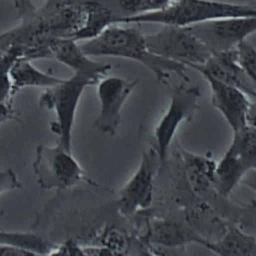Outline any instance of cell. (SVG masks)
Returning a JSON list of instances; mask_svg holds the SVG:
<instances>
[{
  "label": "cell",
  "mask_w": 256,
  "mask_h": 256,
  "mask_svg": "<svg viewBox=\"0 0 256 256\" xmlns=\"http://www.w3.org/2000/svg\"><path fill=\"white\" fill-rule=\"evenodd\" d=\"M0 243L24 250L29 255L53 254L57 248L56 245L36 234L27 232H9L1 229Z\"/></svg>",
  "instance_id": "obj_19"
},
{
  "label": "cell",
  "mask_w": 256,
  "mask_h": 256,
  "mask_svg": "<svg viewBox=\"0 0 256 256\" xmlns=\"http://www.w3.org/2000/svg\"><path fill=\"white\" fill-rule=\"evenodd\" d=\"M242 183H244L247 187L254 191L256 195V168L250 170L242 179Z\"/></svg>",
  "instance_id": "obj_27"
},
{
  "label": "cell",
  "mask_w": 256,
  "mask_h": 256,
  "mask_svg": "<svg viewBox=\"0 0 256 256\" xmlns=\"http://www.w3.org/2000/svg\"><path fill=\"white\" fill-rule=\"evenodd\" d=\"M187 183L191 191L204 197L215 191L214 181L217 163L209 156L198 155L186 150L181 151Z\"/></svg>",
  "instance_id": "obj_14"
},
{
  "label": "cell",
  "mask_w": 256,
  "mask_h": 256,
  "mask_svg": "<svg viewBox=\"0 0 256 256\" xmlns=\"http://www.w3.org/2000/svg\"><path fill=\"white\" fill-rule=\"evenodd\" d=\"M200 97L201 91L197 86L187 87L181 83L172 89L169 106L153 132L154 150L161 164L165 161L181 124L190 122L199 109L198 99Z\"/></svg>",
  "instance_id": "obj_6"
},
{
  "label": "cell",
  "mask_w": 256,
  "mask_h": 256,
  "mask_svg": "<svg viewBox=\"0 0 256 256\" xmlns=\"http://www.w3.org/2000/svg\"><path fill=\"white\" fill-rule=\"evenodd\" d=\"M21 182L12 169L7 168L0 170V195L17 190L21 188Z\"/></svg>",
  "instance_id": "obj_24"
},
{
  "label": "cell",
  "mask_w": 256,
  "mask_h": 256,
  "mask_svg": "<svg viewBox=\"0 0 256 256\" xmlns=\"http://www.w3.org/2000/svg\"><path fill=\"white\" fill-rule=\"evenodd\" d=\"M235 53L243 72L256 87V49L245 40L235 48Z\"/></svg>",
  "instance_id": "obj_22"
},
{
  "label": "cell",
  "mask_w": 256,
  "mask_h": 256,
  "mask_svg": "<svg viewBox=\"0 0 256 256\" xmlns=\"http://www.w3.org/2000/svg\"><path fill=\"white\" fill-rule=\"evenodd\" d=\"M33 1L34 0H13L20 16L35 8V6L33 5Z\"/></svg>",
  "instance_id": "obj_26"
},
{
  "label": "cell",
  "mask_w": 256,
  "mask_h": 256,
  "mask_svg": "<svg viewBox=\"0 0 256 256\" xmlns=\"http://www.w3.org/2000/svg\"><path fill=\"white\" fill-rule=\"evenodd\" d=\"M19 58L24 57L18 49H12L0 56V103H11L14 97L11 70Z\"/></svg>",
  "instance_id": "obj_20"
},
{
  "label": "cell",
  "mask_w": 256,
  "mask_h": 256,
  "mask_svg": "<svg viewBox=\"0 0 256 256\" xmlns=\"http://www.w3.org/2000/svg\"><path fill=\"white\" fill-rule=\"evenodd\" d=\"M202 76L210 86L212 106L222 114L232 131L246 126L250 97L235 86L221 82L209 75Z\"/></svg>",
  "instance_id": "obj_10"
},
{
  "label": "cell",
  "mask_w": 256,
  "mask_h": 256,
  "mask_svg": "<svg viewBox=\"0 0 256 256\" xmlns=\"http://www.w3.org/2000/svg\"><path fill=\"white\" fill-rule=\"evenodd\" d=\"M256 16V5L215 0H172L165 8L126 18L121 24H160L189 27L227 17Z\"/></svg>",
  "instance_id": "obj_2"
},
{
  "label": "cell",
  "mask_w": 256,
  "mask_h": 256,
  "mask_svg": "<svg viewBox=\"0 0 256 256\" xmlns=\"http://www.w3.org/2000/svg\"><path fill=\"white\" fill-rule=\"evenodd\" d=\"M145 37L154 54L190 68L205 64L213 54L188 27L163 26L158 32Z\"/></svg>",
  "instance_id": "obj_5"
},
{
  "label": "cell",
  "mask_w": 256,
  "mask_h": 256,
  "mask_svg": "<svg viewBox=\"0 0 256 256\" xmlns=\"http://www.w3.org/2000/svg\"><path fill=\"white\" fill-rule=\"evenodd\" d=\"M247 125L256 127V97L252 98L247 114Z\"/></svg>",
  "instance_id": "obj_28"
},
{
  "label": "cell",
  "mask_w": 256,
  "mask_h": 256,
  "mask_svg": "<svg viewBox=\"0 0 256 256\" xmlns=\"http://www.w3.org/2000/svg\"><path fill=\"white\" fill-rule=\"evenodd\" d=\"M20 115L12 103H0V126L8 121H19Z\"/></svg>",
  "instance_id": "obj_25"
},
{
  "label": "cell",
  "mask_w": 256,
  "mask_h": 256,
  "mask_svg": "<svg viewBox=\"0 0 256 256\" xmlns=\"http://www.w3.org/2000/svg\"><path fill=\"white\" fill-rule=\"evenodd\" d=\"M118 15V24L126 18L153 11V0H111Z\"/></svg>",
  "instance_id": "obj_21"
},
{
  "label": "cell",
  "mask_w": 256,
  "mask_h": 256,
  "mask_svg": "<svg viewBox=\"0 0 256 256\" xmlns=\"http://www.w3.org/2000/svg\"><path fill=\"white\" fill-rule=\"evenodd\" d=\"M32 167L37 184L45 190H67L81 183L99 187L87 176L72 151L59 143L38 145Z\"/></svg>",
  "instance_id": "obj_4"
},
{
  "label": "cell",
  "mask_w": 256,
  "mask_h": 256,
  "mask_svg": "<svg viewBox=\"0 0 256 256\" xmlns=\"http://www.w3.org/2000/svg\"><path fill=\"white\" fill-rule=\"evenodd\" d=\"M52 58L69 67L74 73L84 74L97 84L106 77L112 69L111 64L92 60L78 41L69 37H55L51 42Z\"/></svg>",
  "instance_id": "obj_11"
},
{
  "label": "cell",
  "mask_w": 256,
  "mask_h": 256,
  "mask_svg": "<svg viewBox=\"0 0 256 256\" xmlns=\"http://www.w3.org/2000/svg\"><path fill=\"white\" fill-rule=\"evenodd\" d=\"M192 69L201 75H209L221 82L235 86L245 92L250 98L256 97V87L240 67L235 49L213 53L205 64L195 66Z\"/></svg>",
  "instance_id": "obj_13"
},
{
  "label": "cell",
  "mask_w": 256,
  "mask_h": 256,
  "mask_svg": "<svg viewBox=\"0 0 256 256\" xmlns=\"http://www.w3.org/2000/svg\"><path fill=\"white\" fill-rule=\"evenodd\" d=\"M139 84V80L127 81L116 76H106L99 81L97 96L100 111L94 121V127L104 135L115 136L122 123L121 110Z\"/></svg>",
  "instance_id": "obj_9"
},
{
  "label": "cell",
  "mask_w": 256,
  "mask_h": 256,
  "mask_svg": "<svg viewBox=\"0 0 256 256\" xmlns=\"http://www.w3.org/2000/svg\"><path fill=\"white\" fill-rule=\"evenodd\" d=\"M205 248L221 256H256V237L235 225L228 224L222 236L209 242Z\"/></svg>",
  "instance_id": "obj_15"
},
{
  "label": "cell",
  "mask_w": 256,
  "mask_h": 256,
  "mask_svg": "<svg viewBox=\"0 0 256 256\" xmlns=\"http://www.w3.org/2000/svg\"><path fill=\"white\" fill-rule=\"evenodd\" d=\"M143 241L152 246L174 249L191 243L202 246L207 241L199 236L188 224H183L169 218H152L147 221Z\"/></svg>",
  "instance_id": "obj_12"
},
{
  "label": "cell",
  "mask_w": 256,
  "mask_h": 256,
  "mask_svg": "<svg viewBox=\"0 0 256 256\" xmlns=\"http://www.w3.org/2000/svg\"><path fill=\"white\" fill-rule=\"evenodd\" d=\"M79 43L90 57H116L141 63L163 84L168 83L171 74H176L187 83L190 82L188 67L154 54L148 48L145 35L138 28L114 24L98 36Z\"/></svg>",
  "instance_id": "obj_1"
},
{
  "label": "cell",
  "mask_w": 256,
  "mask_h": 256,
  "mask_svg": "<svg viewBox=\"0 0 256 256\" xmlns=\"http://www.w3.org/2000/svg\"><path fill=\"white\" fill-rule=\"evenodd\" d=\"M161 164L154 148L144 151L138 169L116 193L117 206L125 217H132L147 210L154 198V180Z\"/></svg>",
  "instance_id": "obj_7"
},
{
  "label": "cell",
  "mask_w": 256,
  "mask_h": 256,
  "mask_svg": "<svg viewBox=\"0 0 256 256\" xmlns=\"http://www.w3.org/2000/svg\"><path fill=\"white\" fill-rule=\"evenodd\" d=\"M172 0H153V11L165 8Z\"/></svg>",
  "instance_id": "obj_29"
},
{
  "label": "cell",
  "mask_w": 256,
  "mask_h": 256,
  "mask_svg": "<svg viewBox=\"0 0 256 256\" xmlns=\"http://www.w3.org/2000/svg\"><path fill=\"white\" fill-rule=\"evenodd\" d=\"M188 28L213 53L226 52L256 33V16L219 18Z\"/></svg>",
  "instance_id": "obj_8"
},
{
  "label": "cell",
  "mask_w": 256,
  "mask_h": 256,
  "mask_svg": "<svg viewBox=\"0 0 256 256\" xmlns=\"http://www.w3.org/2000/svg\"><path fill=\"white\" fill-rule=\"evenodd\" d=\"M31 61L32 60L27 58H19L12 67L11 77L14 96L24 88L40 87L46 89L53 87L64 80L39 70L31 63Z\"/></svg>",
  "instance_id": "obj_16"
},
{
  "label": "cell",
  "mask_w": 256,
  "mask_h": 256,
  "mask_svg": "<svg viewBox=\"0 0 256 256\" xmlns=\"http://www.w3.org/2000/svg\"><path fill=\"white\" fill-rule=\"evenodd\" d=\"M186 219L188 225L199 236L205 239L207 244L220 238L228 226V224L223 223L213 209L205 203H199L190 208Z\"/></svg>",
  "instance_id": "obj_17"
},
{
  "label": "cell",
  "mask_w": 256,
  "mask_h": 256,
  "mask_svg": "<svg viewBox=\"0 0 256 256\" xmlns=\"http://www.w3.org/2000/svg\"><path fill=\"white\" fill-rule=\"evenodd\" d=\"M101 244L112 254L124 253V250L129 246V239L125 233L115 228L105 230L101 237Z\"/></svg>",
  "instance_id": "obj_23"
},
{
  "label": "cell",
  "mask_w": 256,
  "mask_h": 256,
  "mask_svg": "<svg viewBox=\"0 0 256 256\" xmlns=\"http://www.w3.org/2000/svg\"><path fill=\"white\" fill-rule=\"evenodd\" d=\"M96 85L90 77L73 73L70 78L46 88L39 95L38 105L53 111L56 115V120L51 123V131L58 136V143L69 151H72L73 128L82 94L87 87Z\"/></svg>",
  "instance_id": "obj_3"
},
{
  "label": "cell",
  "mask_w": 256,
  "mask_h": 256,
  "mask_svg": "<svg viewBox=\"0 0 256 256\" xmlns=\"http://www.w3.org/2000/svg\"><path fill=\"white\" fill-rule=\"evenodd\" d=\"M246 174L256 168V127L246 125L233 132L232 142L225 152Z\"/></svg>",
  "instance_id": "obj_18"
}]
</instances>
